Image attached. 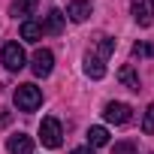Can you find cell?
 <instances>
[{
  "mask_svg": "<svg viewBox=\"0 0 154 154\" xmlns=\"http://www.w3.org/2000/svg\"><path fill=\"white\" fill-rule=\"evenodd\" d=\"M69 154H97V151H94V148H72Z\"/></svg>",
  "mask_w": 154,
  "mask_h": 154,
  "instance_id": "20",
  "label": "cell"
},
{
  "mask_svg": "<svg viewBox=\"0 0 154 154\" xmlns=\"http://www.w3.org/2000/svg\"><path fill=\"white\" fill-rule=\"evenodd\" d=\"M21 39L24 42H39L42 39V24L39 21H21Z\"/></svg>",
  "mask_w": 154,
  "mask_h": 154,
  "instance_id": "11",
  "label": "cell"
},
{
  "mask_svg": "<svg viewBox=\"0 0 154 154\" xmlns=\"http://www.w3.org/2000/svg\"><path fill=\"white\" fill-rule=\"evenodd\" d=\"M103 115H106V121L109 124H115V127H121V124H130V118H133V109L127 106V103H106V109H103Z\"/></svg>",
  "mask_w": 154,
  "mask_h": 154,
  "instance_id": "4",
  "label": "cell"
},
{
  "mask_svg": "<svg viewBox=\"0 0 154 154\" xmlns=\"http://www.w3.org/2000/svg\"><path fill=\"white\" fill-rule=\"evenodd\" d=\"M142 130H145V133H154V103L145 109V118H142Z\"/></svg>",
  "mask_w": 154,
  "mask_h": 154,
  "instance_id": "16",
  "label": "cell"
},
{
  "mask_svg": "<svg viewBox=\"0 0 154 154\" xmlns=\"http://www.w3.org/2000/svg\"><path fill=\"white\" fill-rule=\"evenodd\" d=\"M63 133H60V121L57 118H42V124H39V139H42V145L45 148H60V139Z\"/></svg>",
  "mask_w": 154,
  "mask_h": 154,
  "instance_id": "3",
  "label": "cell"
},
{
  "mask_svg": "<svg viewBox=\"0 0 154 154\" xmlns=\"http://www.w3.org/2000/svg\"><path fill=\"white\" fill-rule=\"evenodd\" d=\"M36 3L39 0H12V6H9V12L15 15V18H27L33 9H36Z\"/></svg>",
  "mask_w": 154,
  "mask_h": 154,
  "instance_id": "12",
  "label": "cell"
},
{
  "mask_svg": "<svg viewBox=\"0 0 154 154\" xmlns=\"http://www.w3.org/2000/svg\"><path fill=\"white\" fill-rule=\"evenodd\" d=\"M63 30V15L60 9H48V15L42 18V33H60Z\"/></svg>",
  "mask_w": 154,
  "mask_h": 154,
  "instance_id": "9",
  "label": "cell"
},
{
  "mask_svg": "<svg viewBox=\"0 0 154 154\" xmlns=\"http://www.w3.org/2000/svg\"><path fill=\"white\" fill-rule=\"evenodd\" d=\"M9 118H12V115H9L6 109H0V127H6V124H9Z\"/></svg>",
  "mask_w": 154,
  "mask_h": 154,
  "instance_id": "19",
  "label": "cell"
},
{
  "mask_svg": "<svg viewBox=\"0 0 154 154\" xmlns=\"http://www.w3.org/2000/svg\"><path fill=\"white\" fill-rule=\"evenodd\" d=\"M112 154H136V145H133V142H118V145L112 148Z\"/></svg>",
  "mask_w": 154,
  "mask_h": 154,
  "instance_id": "17",
  "label": "cell"
},
{
  "mask_svg": "<svg viewBox=\"0 0 154 154\" xmlns=\"http://www.w3.org/2000/svg\"><path fill=\"white\" fill-rule=\"evenodd\" d=\"M51 66H54V54H51L48 48H36V51H33V60H30V69H33V75L45 79V75L51 72Z\"/></svg>",
  "mask_w": 154,
  "mask_h": 154,
  "instance_id": "5",
  "label": "cell"
},
{
  "mask_svg": "<svg viewBox=\"0 0 154 154\" xmlns=\"http://www.w3.org/2000/svg\"><path fill=\"white\" fill-rule=\"evenodd\" d=\"M112 51H115V39H112V36H100V42H97V57L106 60Z\"/></svg>",
  "mask_w": 154,
  "mask_h": 154,
  "instance_id": "14",
  "label": "cell"
},
{
  "mask_svg": "<svg viewBox=\"0 0 154 154\" xmlns=\"http://www.w3.org/2000/svg\"><path fill=\"white\" fill-rule=\"evenodd\" d=\"M39 103H42V91L36 85H18L15 88V106L21 112H36Z\"/></svg>",
  "mask_w": 154,
  "mask_h": 154,
  "instance_id": "1",
  "label": "cell"
},
{
  "mask_svg": "<svg viewBox=\"0 0 154 154\" xmlns=\"http://www.w3.org/2000/svg\"><path fill=\"white\" fill-rule=\"evenodd\" d=\"M133 18H136L142 27H148L151 18H148V12H145V6H142V0H136V3H133Z\"/></svg>",
  "mask_w": 154,
  "mask_h": 154,
  "instance_id": "15",
  "label": "cell"
},
{
  "mask_svg": "<svg viewBox=\"0 0 154 154\" xmlns=\"http://www.w3.org/2000/svg\"><path fill=\"white\" fill-rule=\"evenodd\" d=\"M6 151L9 154H33V139L27 133H15V136H9Z\"/></svg>",
  "mask_w": 154,
  "mask_h": 154,
  "instance_id": "7",
  "label": "cell"
},
{
  "mask_svg": "<svg viewBox=\"0 0 154 154\" xmlns=\"http://www.w3.org/2000/svg\"><path fill=\"white\" fill-rule=\"evenodd\" d=\"M91 12H94V6L88 3V0H72V3L66 6V15H69V21H75V24L88 21V18H91Z\"/></svg>",
  "mask_w": 154,
  "mask_h": 154,
  "instance_id": "6",
  "label": "cell"
},
{
  "mask_svg": "<svg viewBox=\"0 0 154 154\" xmlns=\"http://www.w3.org/2000/svg\"><path fill=\"white\" fill-rule=\"evenodd\" d=\"M85 75H91V79H103V75H106V60H100L97 54H85Z\"/></svg>",
  "mask_w": 154,
  "mask_h": 154,
  "instance_id": "8",
  "label": "cell"
},
{
  "mask_svg": "<svg viewBox=\"0 0 154 154\" xmlns=\"http://www.w3.org/2000/svg\"><path fill=\"white\" fill-rule=\"evenodd\" d=\"M151 15H154V0H151Z\"/></svg>",
  "mask_w": 154,
  "mask_h": 154,
  "instance_id": "21",
  "label": "cell"
},
{
  "mask_svg": "<svg viewBox=\"0 0 154 154\" xmlns=\"http://www.w3.org/2000/svg\"><path fill=\"white\" fill-rule=\"evenodd\" d=\"M0 60H3V66H6L9 72H18V69H24V63H27L24 48H21L18 42H6L3 51H0Z\"/></svg>",
  "mask_w": 154,
  "mask_h": 154,
  "instance_id": "2",
  "label": "cell"
},
{
  "mask_svg": "<svg viewBox=\"0 0 154 154\" xmlns=\"http://www.w3.org/2000/svg\"><path fill=\"white\" fill-rule=\"evenodd\" d=\"M118 79H121V85H124V88H130V91H139V88H142V82H139V75H136V69H133L130 63L118 69Z\"/></svg>",
  "mask_w": 154,
  "mask_h": 154,
  "instance_id": "10",
  "label": "cell"
},
{
  "mask_svg": "<svg viewBox=\"0 0 154 154\" xmlns=\"http://www.w3.org/2000/svg\"><path fill=\"white\" fill-rule=\"evenodd\" d=\"M88 145H94V148L109 145V130H106V127H91V130H88Z\"/></svg>",
  "mask_w": 154,
  "mask_h": 154,
  "instance_id": "13",
  "label": "cell"
},
{
  "mask_svg": "<svg viewBox=\"0 0 154 154\" xmlns=\"http://www.w3.org/2000/svg\"><path fill=\"white\" fill-rule=\"evenodd\" d=\"M145 54H154V48H148V45L136 42V45H133V57H145Z\"/></svg>",
  "mask_w": 154,
  "mask_h": 154,
  "instance_id": "18",
  "label": "cell"
}]
</instances>
